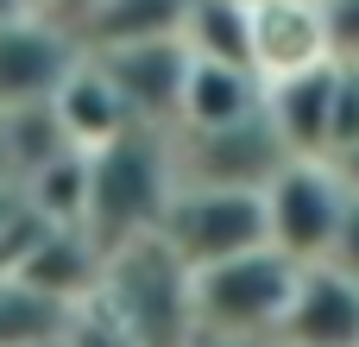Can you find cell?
I'll list each match as a JSON object with an SVG mask.
<instances>
[{
    "label": "cell",
    "instance_id": "cell-23",
    "mask_svg": "<svg viewBox=\"0 0 359 347\" xmlns=\"http://www.w3.org/2000/svg\"><path fill=\"white\" fill-rule=\"evenodd\" d=\"M38 6H44V0H38Z\"/></svg>",
    "mask_w": 359,
    "mask_h": 347
},
{
    "label": "cell",
    "instance_id": "cell-16",
    "mask_svg": "<svg viewBox=\"0 0 359 347\" xmlns=\"http://www.w3.org/2000/svg\"><path fill=\"white\" fill-rule=\"evenodd\" d=\"M63 347H139V335L126 329V316L95 291L82 303H69V322H63Z\"/></svg>",
    "mask_w": 359,
    "mask_h": 347
},
{
    "label": "cell",
    "instance_id": "cell-18",
    "mask_svg": "<svg viewBox=\"0 0 359 347\" xmlns=\"http://www.w3.org/2000/svg\"><path fill=\"white\" fill-rule=\"evenodd\" d=\"M95 6H101V0H44V13H50V19H63L69 32H76V25H82Z\"/></svg>",
    "mask_w": 359,
    "mask_h": 347
},
{
    "label": "cell",
    "instance_id": "cell-13",
    "mask_svg": "<svg viewBox=\"0 0 359 347\" xmlns=\"http://www.w3.org/2000/svg\"><path fill=\"white\" fill-rule=\"evenodd\" d=\"M252 114H265V76L259 70L208 63V57L189 63V89H183L177 133H221V126H240Z\"/></svg>",
    "mask_w": 359,
    "mask_h": 347
},
{
    "label": "cell",
    "instance_id": "cell-5",
    "mask_svg": "<svg viewBox=\"0 0 359 347\" xmlns=\"http://www.w3.org/2000/svg\"><path fill=\"white\" fill-rule=\"evenodd\" d=\"M353 215V196L334 171V158H290L271 183H265V221H271V247L290 253L297 266H322L341 240Z\"/></svg>",
    "mask_w": 359,
    "mask_h": 347
},
{
    "label": "cell",
    "instance_id": "cell-2",
    "mask_svg": "<svg viewBox=\"0 0 359 347\" xmlns=\"http://www.w3.org/2000/svg\"><path fill=\"white\" fill-rule=\"evenodd\" d=\"M303 266L278 247H252L240 259L202 266L196 272V329L221 341H271L284 335L290 297H297Z\"/></svg>",
    "mask_w": 359,
    "mask_h": 347
},
{
    "label": "cell",
    "instance_id": "cell-3",
    "mask_svg": "<svg viewBox=\"0 0 359 347\" xmlns=\"http://www.w3.org/2000/svg\"><path fill=\"white\" fill-rule=\"evenodd\" d=\"M101 297L126 316L139 347H196V335H202L196 329V272L158 234L107 253Z\"/></svg>",
    "mask_w": 359,
    "mask_h": 347
},
{
    "label": "cell",
    "instance_id": "cell-20",
    "mask_svg": "<svg viewBox=\"0 0 359 347\" xmlns=\"http://www.w3.org/2000/svg\"><path fill=\"white\" fill-rule=\"evenodd\" d=\"M19 13H44L38 0H0V19H19Z\"/></svg>",
    "mask_w": 359,
    "mask_h": 347
},
{
    "label": "cell",
    "instance_id": "cell-19",
    "mask_svg": "<svg viewBox=\"0 0 359 347\" xmlns=\"http://www.w3.org/2000/svg\"><path fill=\"white\" fill-rule=\"evenodd\" d=\"M334 171H341V183H347V196L359 202V139H353V145H341V152H334Z\"/></svg>",
    "mask_w": 359,
    "mask_h": 347
},
{
    "label": "cell",
    "instance_id": "cell-8",
    "mask_svg": "<svg viewBox=\"0 0 359 347\" xmlns=\"http://www.w3.org/2000/svg\"><path fill=\"white\" fill-rule=\"evenodd\" d=\"M107 63L114 89L126 95L133 120L139 126H164L177 133V114H183V89H189V63L196 51L183 38H145V44H114V51H88Z\"/></svg>",
    "mask_w": 359,
    "mask_h": 347
},
{
    "label": "cell",
    "instance_id": "cell-21",
    "mask_svg": "<svg viewBox=\"0 0 359 347\" xmlns=\"http://www.w3.org/2000/svg\"><path fill=\"white\" fill-rule=\"evenodd\" d=\"M196 347H271V341H221V335H196Z\"/></svg>",
    "mask_w": 359,
    "mask_h": 347
},
{
    "label": "cell",
    "instance_id": "cell-11",
    "mask_svg": "<svg viewBox=\"0 0 359 347\" xmlns=\"http://www.w3.org/2000/svg\"><path fill=\"white\" fill-rule=\"evenodd\" d=\"M278 347H359V278L341 266H303Z\"/></svg>",
    "mask_w": 359,
    "mask_h": 347
},
{
    "label": "cell",
    "instance_id": "cell-15",
    "mask_svg": "<svg viewBox=\"0 0 359 347\" xmlns=\"http://www.w3.org/2000/svg\"><path fill=\"white\" fill-rule=\"evenodd\" d=\"M183 44L196 57H208V63L259 70L252 63V0H196L189 25H183Z\"/></svg>",
    "mask_w": 359,
    "mask_h": 347
},
{
    "label": "cell",
    "instance_id": "cell-6",
    "mask_svg": "<svg viewBox=\"0 0 359 347\" xmlns=\"http://www.w3.org/2000/svg\"><path fill=\"white\" fill-rule=\"evenodd\" d=\"M76 63H82V38L63 19H50V13L0 19V114L44 107Z\"/></svg>",
    "mask_w": 359,
    "mask_h": 347
},
{
    "label": "cell",
    "instance_id": "cell-7",
    "mask_svg": "<svg viewBox=\"0 0 359 347\" xmlns=\"http://www.w3.org/2000/svg\"><path fill=\"white\" fill-rule=\"evenodd\" d=\"M284 164H290V145L278 139L271 114H252V120L221 126V133H177V171H183V183L265 190Z\"/></svg>",
    "mask_w": 359,
    "mask_h": 347
},
{
    "label": "cell",
    "instance_id": "cell-14",
    "mask_svg": "<svg viewBox=\"0 0 359 347\" xmlns=\"http://www.w3.org/2000/svg\"><path fill=\"white\" fill-rule=\"evenodd\" d=\"M196 0H101L76 38L82 51H114V44H145V38H183Z\"/></svg>",
    "mask_w": 359,
    "mask_h": 347
},
{
    "label": "cell",
    "instance_id": "cell-4",
    "mask_svg": "<svg viewBox=\"0 0 359 347\" xmlns=\"http://www.w3.org/2000/svg\"><path fill=\"white\" fill-rule=\"evenodd\" d=\"M158 240L189 266H221L240 259L252 247H271V221H265V190H240V183H177Z\"/></svg>",
    "mask_w": 359,
    "mask_h": 347
},
{
    "label": "cell",
    "instance_id": "cell-22",
    "mask_svg": "<svg viewBox=\"0 0 359 347\" xmlns=\"http://www.w3.org/2000/svg\"><path fill=\"white\" fill-rule=\"evenodd\" d=\"M32 347H63V335H57V341H32Z\"/></svg>",
    "mask_w": 359,
    "mask_h": 347
},
{
    "label": "cell",
    "instance_id": "cell-10",
    "mask_svg": "<svg viewBox=\"0 0 359 347\" xmlns=\"http://www.w3.org/2000/svg\"><path fill=\"white\" fill-rule=\"evenodd\" d=\"M252 63L265 82L316 70V63H341L328 6L322 0H252Z\"/></svg>",
    "mask_w": 359,
    "mask_h": 347
},
{
    "label": "cell",
    "instance_id": "cell-9",
    "mask_svg": "<svg viewBox=\"0 0 359 347\" xmlns=\"http://www.w3.org/2000/svg\"><path fill=\"white\" fill-rule=\"evenodd\" d=\"M265 114L290 158H334L341 145V63H316L265 82Z\"/></svg>",
    "mask_w": 359,
    "mask_h": 347
},
{
    "label": "cell",
    "instance_id": "cell-17",
    "mask_svg": "<svg viewBox=\"0 0 359 347\" xmlns=\"http://www.w3.org/2000/svg\"><path fill=\"white\" fill-rule=\"evenodd\" d=\"M328 266H341L347 278H359V202L347 215V228H341V240H334V253H328Z\"/></svg>",
    "mask_w": 359,
    "mask_h": 347
},
{
    "label": "cell",
    "instance_id": "cell-12",
    "mask_svg": "<svg viewBox=\"0 0 359 347\" xmlns=\"http://www.w3.org/2000/svg\"><path fill=\"white\" fill-rule=\"evenodd\" d=\"M50 114H57V126L69 133V145H76V152H101V145H114L120 133H133V126H139V120H133V107H126V95L114 89L107 63H101V57H88V51H82V63L63 76V89L50 95Z\"/></svg>",
    "mask_w": 359,
    "mask_h": 347
},
{
    "label": "cell",
    "instance_id": "cell-1",
    "mask_svg": "<svg viewBox=\"0 0 359 347\" xmlns=\"http://www.w3.org/2000/svg\"><path fill=\"white\" fill-rule=\"evenodd\" d=\"M177 183H183V171H177V133H164V126L120 133L114 145L88 152V234L107 253L158 234Z\"/></svg>",
    "mask_w": 359,
    "mask_h": 347
}]
</instances>
